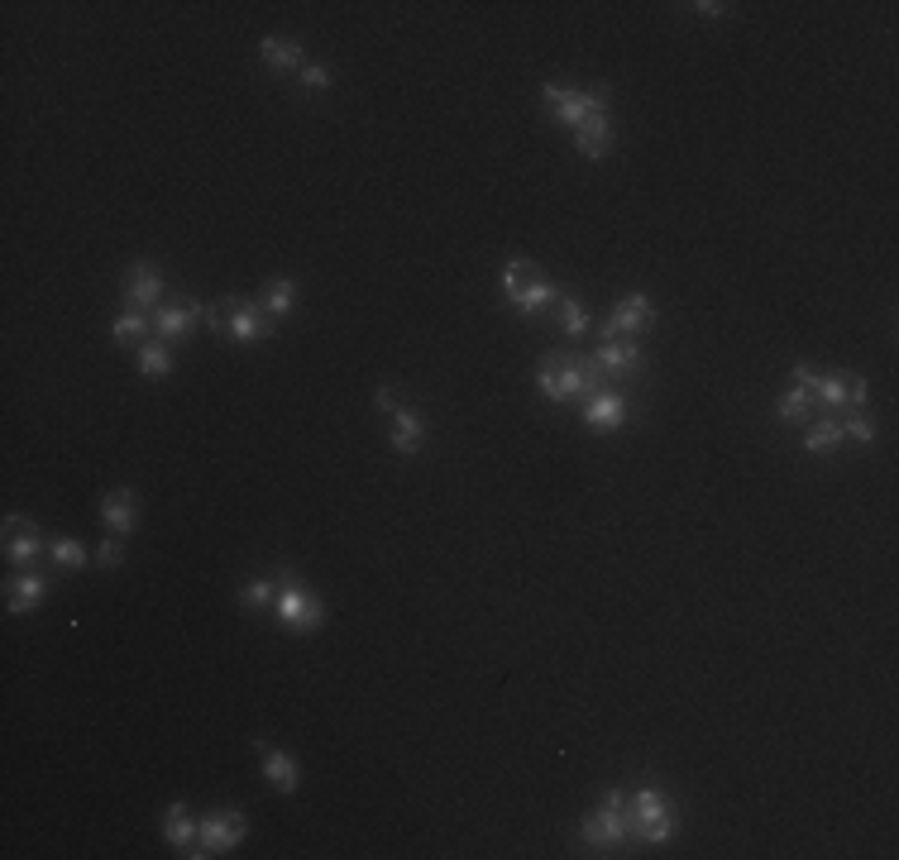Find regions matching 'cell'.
<instances>
[{
	"label": "cell",
	"mask_w": 899,
	"mask_h": 860,
	"mask_svg": "<svg viewBox=\"0 0 899 860\" xmlns=\"http://www.w3.org/2000/svg\"><path fill=\"white\" fill-rule=\"evenodd\" d=\"M574 149L584 153V158H608V153H613V125H608V120H593V125L574 129Z\"/></svg>",
	"instance_id": "cell-21"
},
{
	"label": "cell",
	"mask_w": 899,
	"mask_h": 860,
	"mask_svg": "<svg viewBox=\"0 0 899 860\" xmlns=\"http://www.w3.org/2000/svg\"><path fill=\"white\" fill-rule=\"evenodd\" d=\"M847 435H842V421L837 416H823V421H813L809 430H804V445H809L813 454H828V450H837Z\"/></svg>",
	"instance_id": "cell-24"
},
{
	"label": "cell",
	"mask_w": 899,
	"mask_h": 860,
	"mask_svg": "<svg viewBox=\"0 0 899 860\" xmlns=\"http://www.w3.org/2000/svg\"><path fill=\"white\" fill-rule=\"evenodd\" d=\"M278 579L287 583L283 588V598H278V622L287 626V631H316V626L326 622V602L316 598V593H307L302 583H292V574H278Z\"/></svg>",
	"instance_id": "cell-6"
},
{
	"label": "cell",
	"mask_w": 899,
	"mask_h": 860,
	"mask_svg": "<svg viewBox=\"0 0 899 860\" xmlns=\"http://www.w3.org/2000/svg\"><path fill=\"white\" fill-rule=\"evenodd\" d=\"M48 555H53L58 569H82V564H87V545H82V540H53Z\"/></svg>",
	"instance_id": "cell-27"
},
{
	"label": "cell",
	"mask_w": 899,
	"mask_h": 860,
	"mask_svg": "<svg viewBox=\"0 0 899 860\" xmlns=\"http://www.w3.org/2000/svg\"><path fill=\"white\" fill-rule=\"evenodd\" d=\"M240 602H244V607H264V602H268V579H249V583H244Z\"/></svg>",
	"instance_id": "cell-32"
},
{
	"label": "cell",
	"mask_w": 899,
	"mask_h": 860,
	"mask_svg": "<svg viewBox=\"0 0 899 860\" xmlns=\"http://www.w3.org/2000/svg\"><path fill=\"white\" fill-rule=\"evenodd\" d=\"M694 10H699V15H708V20H713V15H723L727 5H713V0H699V5H694Z\"/></svg>",
	"instance_id": "cell-37"
},
{
	"label": "cell",
	"mask_w": 899,
	"mask_h": 860,
	"mask_svg": "<svg viewBox=\"0 0 899 860\" xmlns=\"http://www.w3.org/2000/svg\"><path fill=\"white\" fill-rule=\"evenodd\" d=\"M163 837H168V846H177L182 856L197 846V827H192V817H187V803H168V813H163Z\"/></svg>",
	"instance_id": "cell-18"
},
{
	"label": "cell",
	"mask_w": 899,
	"mask_h": 860,
	"mask_svg": "<svg viewBox=\"0 0 899 860\" xmlns=\"http://www.w3.org/2000/svg\"><path fill=\"white\" fill-rule=\"evenodd\" d=\"M593 817H598V827H603V846H622V841L636 837L632 803H627V794H622V789H613V794L603 798V808H598Z\"/></svg>",
	"instance_id": "cell-7"
},
{
	"label": "cell",
	"mask_w": 899,
	"mask_h": 860,
	"mask_svg": "<svg viewBox=\"0 0 899 860\" xmlns=\"http://www.w3.org/2000/svg\"><path fill=\"white\" fill-rule=\"evenodd\" d=\"M813 397H823L828 407L861 411L866 407V378H856V373H828V378H818V392H813Z\"/></svg>",
	"instance_id": "cell-11"
},
{
	"label": "cell",
	"mask_w": 899,
	"mask_h": 860,
	"mask_svg": "<svg viewBox=\"0 0 899 860\" xmlns=\"http://www.w3.org/2000/svg\"><path fill=\"white\" fill-rule=\"evenodd\" d=\"M254 751H264V774L278 794H297V789H302V770H297V760L287 751H273L264 736H254Z\"/></svg>",
	"instance_id": "cell-12"
},
{
	"label": "cell",
	"mask_w": 899,
	"mask_h": 860,
	"mask_svg": "<svg viewBox=\"0 0 899 860\" xmlns=\"http://www.w3.org/2000/svg\"><path fill=\"white\" fill-rule=\"evenodd\" d=\"M125 297H130V306H154L158 297H163V273H158L154 263H130V282H125Z\"/></svg>",
	"instance_id": "cell-14"
},
{
	"label": "cell",
	"mask_w": 899,
	"mask_h": 860,
	"mask_svg": "<svg viewBox=\"0 0 899 860\" xmlns=\"http://www.w3.org/2000/svg\"><path fill=\"white\" fill-rule=\"evenodd\" d=\"M598 364H603V373L608 378H636L641 373V344L636 340H627V335H613V340H603L598 344V354H593Z\"/></svg>",
	"instance_id": "cell-10"
},
{
	"label": "cell",
	"mask_w": 899,
	"mask_h": 860,
	"mask_svg": "<svg viewBox=\"0 0 899 860\" xmlns=\"http://www.w3.org/2000/svg\"><path fill=\"white\" fill-rule=\"evenodd\" d=\"M651 325H656V306H651V297L632 292V297L617 301L613 321L603 325V340H613V335H641V330H651Z\"/></svg>",
	"instance_id": "cell-8"
},
{
	"label": "cell",
	"mask_w": 899,
	"mask_h": 860,
	"mask_svg": "<svg viewBox=\"0 0 899 860\" xmlns=\"http://www.w3.org/2000/svg\"><path fill=\"white\" fill-rule=\"evenodd\" d=\"M259 58H264L268 67H278V72H287V67H302V43H297V39H283V34H268V39L259 43Z\"/></svg>",
	"instance_id": "cell-22"
},
{
	"label": "cell",
	"mask_w": 899,
	"mask_h": 860,
	"mask_svg": "<svg viewBox=\"0 0 899 860\" xmlns=\"http://www.w3.org/2000/svg\"><path fill=\"white\" fill-rule=\"evenodd\" d=\"M101 521H106L115 536H130L134 531V521H139V512H134V493L130 488H110L106 497H101Z\"/></svg>",
	"instance_id": "cell-15"
},
{
	"label": "cell",
	"mask_w": 899,
	"mask_h": 860,
	"mask_svg": "<svg viewBox=\"0 0 899 860\" xmlns=\"http://www.w3.org/2000/svg\"><path fill=\"white\" fill-rule=\"evenodd\" d=\"M201 316H206V306H201V301H173V306H163V311L154 316V325H158V335H163V340H177V335H187Z\"/></svg>",
	"instance_id": "cell-13"
},
{
	"label": "cell",
	"mask_w": 899,
	"mask_h": 860,
	"mask_svg": "<svg viewBox=\"0 0 899 860\" xmlns=\"http://www.w3.org/2000/svg\"><path fill=\"white\" fill-rule=\"evenodd\" d=\"M0 536H5V559H10V564H34V559L44 555V536H39V526H34V521H24V516H5Z\"/></svg>",
	"instance_id": "cell-9"
},
{
	"label": "cell",
	"mask_w": 899,
	"mask_h": 860,
	"mask_svg": "<svg viewBox=\"0 0 899 860\" xmlns=\"http://www.w3.org/2000/svg\"><path fill=\"white\" fill-rule=\"evenodd\" d=\"M560 325H565V335H584L589 330V311L574 297H560Z\"/></svg>",
	"instance_id": "cell-29"
},
{
	"label": "cell",
	"mask_w": 899,
	"mask_h": 860,
	"mask_svg": "<svg viewBox=\"0 0 899 860\" xmlns=\"http://www.w3.org/2000/svg\"><path fill=\"white\" fill-rule=\"evenodd\" d=\"M44 593H48L44 574H20V579L5 583V607H10V612H34V607L44 602Z\"/></svg>",
	"instance_id": "cell-16"
},
{
	"label": "cell",
	"mask_w": 899,
	"mask_h": 860,
	"mask_svg": "<svg viewBox=\"0 0 899 860\" xmlns=\"http://www.w3.org/2000/svg\"><path fill=\"white\" fill-rule=\"evenodd\" d=\"M421 440H426V421L417 411H393V445L402 454H417Z\"/></svg>",
	"instance_id": "cell-23"
},
{
	"label": "cell",
	"mask_w": 899,
	"mask_h": 860,
	"mask_svg": "<svg viewBox=\"0 0 899 860\" xmlns=\"http://www.w3.org/2000/svg\"><path fill=\"white\" fill-rule=\"evenodd\" d=\"M302 86H307V91H326V86H330V67H321V63L302 67Z\"/></svg>",
	"instance_id": "cell-33"
},
{
	"label": "cell",
	"mask_w": 899,
	"mask_h": 860,
	"mask_svg": "<svg viewBox=\"0 0 899 860\" xmlns=\"http://www.w3.org/2000/svg\"><path fill=\"white\" fill-rule=\"evenodd\" d=\"M149 321H154V316H149L144 306H130V301H125V311L115 316L110 335H115V344H134V349H139V344H144V330H149Z\"/></svg>",
	"instance_id": "cell-19"
},
{
	"label": "cell",
	"mask_w": 899,
	"mask_h": 860,
	"mask_svg": "<svg viewBox=\"0 0 899 860\" xmlns=\"http://www.w3.org/2000/svg\"><path fill=\"white\" fill-rule=\"evenodd\" d=\"M244 832H249V822H244L240 808H216V813L201 817L197 846H192L187 856L201 860V856H216V851H230V846H240L244 841Z\"/></svg>",
	"instance_id": "cell-5"
},
{
	"label": "cell",
	"mask_w": 899,
	"mask_h": 860,
	"mask_svg": "<svg viewBox=\"0 0 899 860\" xmlns=\"http://www.w3.org/2000/svg\"><path fill=\"white\" fill-rule=\"evenodd\" d=\"M842 435H847V440H856V445H871V440H876V421L856 411L852 421H842Z\"/></svg>",
	"instance_id": "cell-30"
},
{
	"label": "cell",
	"mask_w": 899,
	"mask_h": 860,
	"mask_svg": "<svg viewBox=\"0 0 899 860\" xmlns=\"http://www.w3.org/2000/svg\"><path fill=\"white\" fill-rule=\"evenodd\" d=\"M373 407H383V411H402V407H397V387H393V383L373 387Z\"/></svg>",
	"instance_id": "cell-34"
},
{
	"label": "cell",
	"mask_w": 899,
	"mask_h": 860,
	"mask_svg": "<svg viewBox=\"0 0 899 860\" xmlns=\"http://www.w3.org/2000/svg\"><path fill=\"white\" fill-rule=\"evenodd\" d=\"M541 96H546L550 115L570 129H584V125H593V120H608V91H574V86L546 82L541 86Z\"/></svg>",
	"instance_id": "cell-1"
},
{
	"label": "cell",
	"mask_w": 899,
	"mask_h": 860,
	"mask_svg": "<svg viewBox=\"0 0 899 860\" xmlns=\"http://www.w3.org/2000/svg\"><path fill=\"white\" fill-rule=\"evenodd\" d=\"M670 832H675V817H660V822H646V827H641V841L660 846V841H670Z\"/></svg>",
	"instance_id": "cell-31"
},
{
	"label": "cell",
	"mask_w": 899,
	"mask_h": 860,
	"mask_svg": "<svg viewBox=\"0 0 899 860\" xmlns=\"http://www.w3.org/2000/svg\"><path fill=\"white\" fill-rule=\"evenodd\" d=\"M292 306H297V282H292V278H273V282H268V297H264L268 316L278 321V316H287Z\"/></svg>",
	"instance_id": "cell-25"
},
{
	"label": "cell",
	"mask_w": 899,
	"mask_h": 860,
	"mask_svg": "<svg viewBox=\"0 0 899 860\" xmlns=\"http://www.w3.org/2000/svg\"><path fill=\"white\" fill-rule=\"evenodd\" d=\"M503 292L507 301L517 306V311H541V306H550V301H560V292H555V282L536 268V263H527V258H512L503 268Z\"/></svg>",
	"instance_id": "cell-3"
},
{
	"label": "cell",
	"mask_w": 899,
	"mask_h": 860,
	"mask_svg": "<svg viewBox=\"0 0 899 860\" xmlns=\"http://www.w3.org/2000/svg\"><path fill=\"white\" fill-rule=\"evenodd\" d=\"M809 407H813V392H804V387L790 383V392L780 397V421H804Z\"/></svg>",
	"instance_id": "cell-28"
},
{
	"label": "cell",
	"mask_w": 899,
	"mask_h": 860,
	"mask_svg": "<svg viewBox=\"0 0 899 860\" xmlns=\"http://www.w3.org/2000/svg\"><path fill=\"white\" fill-rule=\"evenodd\" d=\"M206 321L216 330H230L240 344H254V340H268L273 335V316H268L259 301H244V297H225L220 306H206Z\"/></svg>",
	"instance_id": "cell-2"
},
{
	"label": "cell",
	"mask_w": 899,
	"mask_h": 860,
	"mask_svg": "<svg viewBox=\"0 0 899 860\" xmlns=\"http://www.w3.org/2000/svg\"><path fill=\"white\" fill-rule=\"evenodd\" d=\"M168 368H173V354H168V344H158V340L139 344V373H144V378H163Z\"/></svg>",
	"instance_id": "cell-26"
},
{
	"label": "cell",
	"mask_w": 899,
	"mask_h": 860,
	"mask_svg": "<svg viewBox=\"0 0 899 860\" xmlns=\"http://www.w3.org/2000/svg\"><path fill=\"white\" fill-rule=\"evenodd\" d=\"M120 559H125V550H120V540H106V545H101V564H106V569H115Z\"/></svg>",
	"instance_id": "cell-36"
},
{
	"label": "cell",
	"mask_w": 899,
	"mask_h": 860,
	"mask_svg": "<svg viewBox=\"0 0 899 860\" xmlns=\"http://www.w3.org/2000/svg\"><path fill=\"white\" fill-rule=\"evenodd\" d=\"M622 416H627V402H622V392H598L584 402V421L593 430H617L622 426Z\"/></svg>",
	"instance_id": "cell-17"
},
{
	"label": "cell",
	"mask_w": 899,
	"mask_h": 860,
	"mask_svg": "<svg viewBox=\"0 0 899 860\" xmlns=\"http://www.w3.org/2000/svg\"><path fill=\"white\" fill-rule=\"evenodd\" d=\"M818 378H823V373H818V368H809V364L794 368V387H804V392H818Z\"/></svg>",
	"instance_id": "cell-35"
},
{
	"label": "cell",
	"mask_w": 899,
	"mask_h": 860,
	"mask_svg": "<svg viewBox=\"0 0 899 860\" xmlns=\"http://www.w3.org/2000/svg\"><path fill=\"white\" fill-rule=\"evenodd\" d=\"M627 803H632V817H636V837H641L646 822L670 817V798L660 794V789H636V794H627Z\"/></svg>",
	"instance_id": "cell-20"
},
{
	"label": "cell",
	"mask_w": 899,
	"mask_h": 860,
	"mask_svg": "<svg viewBox=\"0 0 899 860\" xmlns=\"http://www.w3.org/2000/svg\"><path fill=\"white\" fill-rule=\"evenodd\" d=\"M536 387L550 402H589L593 392L584 383V359H565V354H546L536 368Z\"/></svg>",
	"instance_id": "cell-4"
}]
</instances>
